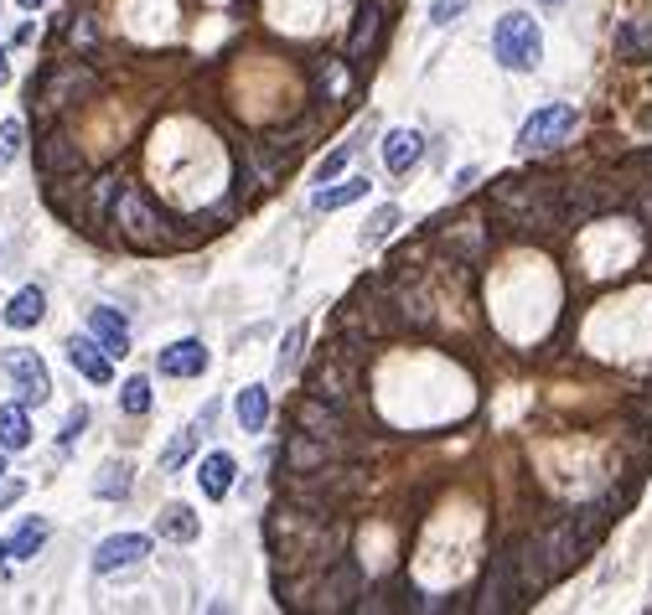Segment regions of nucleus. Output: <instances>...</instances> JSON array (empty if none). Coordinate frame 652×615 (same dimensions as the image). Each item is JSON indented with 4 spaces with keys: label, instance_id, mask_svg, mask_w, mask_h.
I'll return each instance as SVG.
<instances>
[{
    "label": "nucleus",
    "instance_id": "24",
    "mask_svg": "<svg viewBox=\"0 0 652 615\" xmlns=\"http://www.w3.org/2000/svg\"><path fill=\"white\" fill-rule=\"evenodd\" d=\"M647 47H652V26L647 21H627L616 32V57H627V63H642Z\"/></svg>",
    "mask_w": 652,
    "mask_h": 615
},
{
    "label": "nucleus",
    "instance_id": "30",
    "mask_svg": "<svg viewBox=\"0 0 652 615\" xmlns=\"http://www.w3.org/2000/svg\"><path fill=\"white\" fill-rule=\"evenodd\" d=\"M192 440H197V429H182V435L171 440V450L161 455V471H176V466H182V460L192 455Z\"/></svg>",
    "mask_w": 652,
    "mask_h": 615
},
{
    "label": "nucleus",
    "instance_id": "10",
    "mask_svg": "<svg viewBox=\"0 0 652 615\" xmlns=\"http://www.w3.org/2000/svg\"><path fill=\"white\" fill-rule=\"evenodd\" d=\"M145 553H151V538L145 533H114L94 548V574H120V569L140 564Z\"/></svg>",
    "mask_w": 652,
    "mask_h": 615
},
{
    "label": "nucleus",
    "instance_id": "4",
    "mask_svg": "<svg viewBox=\"0 0 652 615\" xmlns=\"http://www.w3.org/2000/svg\"><path fill=\"white\" fill-rule=\"evenodd\" d=\"M528 605V584L518 574V559L513 553H497L487 579H482V595H477V610H492V615H513Z\"/></svg>",
    "mask_w": 652,
    "mask_h": 615
},
{
    "label": "nucleus",
    "instance_id": "18",
    "mask_svg": "<svg viewBox=\"0 0 652 615\" xmlns=\"http://www.w3.org/2000/svg\"><path fill=\"white\" fill-rule=\"evenodd\" d=\"M233 414H239L244 435H259L264 419H270V393H264V383H249L239 398H233Z\"/></svg>",
    "mask_w": 652,
    "mask_h": 615
},
{
    "label": "nucleus",
    "instance_id": "12",
    "mask_svg": "<svg viewBox=\"0 0 652 615\" xmlns=\"http://www.w3.org/2000/svg\"><path fill=\"white\" fill-rule=\"evenodd\" d=\"M88 336H94L109 357H125L130 352V321L114 311V305H94V311H88Z\"/></svg>",
    "mask_w": 652,
    "mask_h": 615
},
{
    "label": "nucleus",
    "instance_id": "28",
    "mask_svg": "<svg viewBox=\"0 0 652 615\" xmlns=\"http://www.w3.org/2000/svg\"><path fill=\"white\" fill-rule=\"evenodd\" d=\"M21 140H26L21 119H6V125H0V166H11L21 156Z\"/></svg>",
    "mask_w": 652,
    "mask_h": 615
},
{
    "label": "nucleus",
    "instance_id": "8",
    "mask_svg": "<svg viewBox=\"0 0 652 615\" xmlns=\"http://www.w3.org/2000/svg\"><path fill=\"white\" fill-rule=\"evenodd\" d=\"M311 393L316 398H326V404H347L352 393H358V357L352 352H337V357H326L321 367H316V378H311Z\"/></svg>",
    "mask_w": 652,
    "mask_h": 615
},
{
    "label": "nucleus",
    "instance_id": "33",
    "mask_svg": "<svg viewBox=\"0 0 652 615\" xmlns=\"http://www.w3.org/2000/svg\"><path fill=\"white\" fill-rule=\"evenodd\" d=\"M321 88H326V94H332V99H342V94H347V73H342V63L321 68Z\"/></svg>",
    "mask_w": 652,
    "mask_h": 615
},
{
    "label": "nucleus",
    "instance_id": "11",
    "mask_svg": "<svg viewBox=\"0 0 652 615\" xmlns=\"http://www.w3.org/2000/svg\"><path fill=\"white\" fill-rule=\"evenodd\" d=\"M207 347L197 342V336H182V342H171V347H161V357H156V367L166 378H202L207 373Z\"/></svg>",
    "mask_w": 652,
    "mask_h": 615
},
{
    "label": "nucleus",
    "instance_id": "3",
    "mask_svg": "<svg viewBox=\"0 0 652 615\" xmlns=\"http://www.w3.org/2000/svg\"><path fill=\"white\" fill-rule=\"evenodd\" d=\"M580 125V114L575 104H544V109H533L528 114V125L518 130V150H528V156H544V150L554 145H565Z\"/></svg>",
    "mask_w": 652,
    "mask_h": 615
},
{
    "label": "nucleus",
    "instance_id": "26",
    "mask_svg": "<svg viewBox=\"0 0 652 615\" xmlns=\"http://www.w3.org/2000/svg\"><path fill=\"white\" fill-rule=\"evenodd\" d=\"M94 491H99L104 502L125 497V491H130V466H125V460H109V466L99 471V481H94Z\"/></svg>",
    "mask_w": 652,
    "mask_h": 615
},
{
    "label": "nucleus",
    "instance_id": "37",
    "mask_svg": "<svg viewBox=\"0 0 652 615\" xmlns=\"http://www.w3.org/2000/svg\"><path fill=\"white\" fill-rule=\"evenodd\" d=\"M11 83V63H6V52H0V88Z\"/></svg>",
    "mask_w": 652,
    "mask_h": 615
},
{
    "label": "nucleus",
    "instance_id": "25",
    "mask_svg": "<svg viewBox=\"0 0 652 615\" xmlns=\"http://www.w3.org/2000/svg\"><path fill=\"white\" fill-rule=\"evenodd\" d=\"M378 26H383V11H378L373 0H368V6H363V16H358V32H352V42H347V52H352V57H363V52L378 42Z\"/></svg>",
    "mask_w": 652,
    "mask_h": 615
},
{
    "label": "nucleus",
    "instance_id": "32",
    "mask_svg": "<svg viewBox=\"0 0 652 615\" xmlns=\"http://www.w3.org/2000/svg\"><path fill=\"white\" fill-rule=\"evenodd\" d=\"M301 342H306V331H301V326H295V331L285 336V347H280V373H290V367H295V362H301Z\"/></svg>",
    "mask_w": 652,
    "mask_h": 615
},
{
    "label": "nucleus",
    "instance_id": "20",
    "mask_svg": "<svg viewBox=\"0 0 652 615\" xmlns=\"http://www.w3.org/2000/svg\"><path fill=\"white\" fill-rule=\"evenodd\" d=\"M197 528H202V522L192 517V507H187V502H171V507L156 517V533H161V538H171V543H192V538H197Z\"/></svg>",
    "mask_w": 652,
    "mask_h": 615
},
{
    "label": "nucleus",
    "instance_id": "35",
    "mask_svg": "<svg viewBox=\"0 0 652 615\" xmlns=\"http://www.w3.org/2000/svg\"><path fill=\"white\" fill-rule=\"evenodd\" d=\"M21 491H26V481H16V476L6 481V476H0V507H16V502H21Z\"/></svg>",
    "mask_w": 652,
    "mask_h": 615
},
{
    "label": "nucleus",
    "instance_id": "41",
    "mask_svg": "<svg viewBox=\"0 0 652 615\" xmlns=\"http://www.w3.org/2000/svg\"><path fill=\"white\" fill-rule=\"evenodd\" d=\"M544 6H554V0H544Z\"/></svg>",
    "mask_w": 652,
    "mask_h": 615
},
{
    "label": "nucleus",
    "instance_id": "5",
    "mask_svg": "<svg viewBox=\"0 0 652 615\" xmlns=\"http://www.w3.org/2000/svg\"><path fill=\"white\" fill-rule=\"evenodd\" d=\"M83 94H94V73H88L83 63H57V68H47V78H42V88H32V99H37V109H63V104H78Z\"/></svg>",
    "mask_w": 652,
    "mask_h": 615
},
{
    "label": "nucleus",
    "instance_id": "31",
    "mask_svg": "<svg viewBox=\"0 0 652 615\" xmlns=\"http://www.w3.org/2000/svg\"><path fill=\"white\" fill-rule=\"evenodd\" d=\"M83 424H88V409L78 404V409L68 414V424H63V435H57V445H63V450H73V445H78V435H83Z\"/></svg>",
    "mask_w": 652,
    "mask_h": 615
},
{
    "label": "nucleus",
    "instance_id": "2",
    "mask_svg": "<svg viewBox=\"0 0 652 615\" xmlns=\"http://www.w3.org/2000/svg\"><path fill=\"white\" fill-rule=\"evenodd\" d=\"M492 52H497V63L508 68V73H533L544 63V32H539V21H533L528 11H508L497 21V32H492Z\"/></svg>",
    "mask_w": 652,
    "mask_h": 615
},
{
    "label": "nucleus",
    "instance_id": "21",
    "mask_svg": "<svg viewBox=\"0 0 652 615\" xmlns=\"http://www.w3.org/2000/svg\"><path fill=\"white\" fill-rule=\"evenodd\" d=\"M78 166H83L78 145H73L68 135H47V145H42V171H47V176H63V171H78Z\"/></svg>",
    "mask_w": 652,
    "mask_h": 615
},
{
    "label": "nucleus",
    "instance_id": "39",
    "mask_svg": "<svg viewBox=\"0 0 652 615\" xmlns=\"http://www.w3.org/2000/svg\"><path fill=\"white\" fill-rule=\"evenodd\" d=\"M0 564H11V543H0Z\"/></svg>",
    "mask_w": 652,
    "mask_h": 615
},
{
    "label": "nucleus",
    "instance_id": "1",
    "mask_svg": "<svg viewBox=\"0 0 652 615\" xmlns=\"http://www.w3.org/2000/svg\"><path fill=\"white\" fill-rule=\"evenodd\" d=\"M492 207L508 218L513 228H554L565 212H559V192H554V181H523V176H508V181H497L492 187Z\"/></svg>",
    "mask_w": 652,
    "mask_h": 615
},
{
    "label": "nucleus",
    "instance_id": "15",
    "mask_svg": "<svg viewBox=\"0 0 652 615\" xmlns=\"http://www.w3.org/2000/svg\"><path fill=\"white\" fill-rule=\"evenodd\" d=\"M233 476H239V466H233V455H228V450L202 455V466H197V486H202V497H207V502H223V497H228V486H233Z\"/></svg>",
    "mask_w": 652,
    "mask_h": 615
},
{
    "label": "nucleus",
    "instance_id": "13",
    "mask_svg": "<svg viewBox=\"0 0 652 615\" xmlns=\"http://www.w3.org/2000/svg\"><path fill=\"white\" fill-rule=\"evenodd\" d=\"M420 161H425L420 130H389V135H383V166H389L394 176H409Z\"/></svg>",
    "mask_w": 652,
    "mask_h": 615
},
{
    "label": "nucleus",
    "instance_id": "16",
    "mask_svg": "<svg viewBox=\"0 0 652 615\" xmlns=\"http://www.w3.org/2000/svg\"><path fill=\"white\" fill-rule=\"evenodd\" d=\"M68 362H73V373H83L88 383H109L114 378L109 352L94 342V336H73V342H68Z\"/></svg>",
    "mask_w": 652,
    "mask_h": 615
},
{
    "label": "nucleus",
    "instance_id": "17",
    "mask_svg": "<svg viewBox=\"0 0 652 615\" xmlns=\"http://www.w3.org/2000/svg\"><path fill=\"white\" fill-rule=\"evenodd\" d=\"M42 316H47V295H42L37 285H26V290H16V295L6 300V326H11V331H32Z\"/></svg>",
    "mask_w": 652,
    "mask_h": 615
},
{
    "label": "nucleus",
    "instance_id": "14",
    "mask_svg": "<svg viewBox=\"0 0 652 615\" xmlns=\"http://www.w3.org/2000/svg\"><path fill=\"white\" fill-rule=\"evenodd\" d=\"M332 450L337 445H326V440H316V435H290L285 440V466H290V476H311V471H321L326 460H332Z\"/></svg>",
    "mask_w": 652,
    "mask_h": 615
},
{
    "label": "nucleus",
    "instance_id": "9",
    "mask_svg": "<svg viewBox=\"0 0 652 615\" xmlns=\"http://www.w3.org/2000/svg\"><path fill=\"white\" fill-rule=\"evenodd\" d=\"M295 424H301L306 435L326 440V445H342V440H347V419H342V409L326 404V398H316V393L295 404Z\"/></svg>",
    "mask_w": 652,
    "mask_h": 615
},
{
    "label": "nucleus",
    "instance_id": "34",
    "mask_svg": "<svg viewBox=\"0 0 652 615\" xmlns=\"http://www.w3.org/2000/svg\"><path fill=\"white\" fill-rule=\"evenodd\" d=\"M466 11V0H435V6H430V21H440V26H451L456 16Z\"/></svg>",
    "mask_w": 652,
    "mask_h": 615
},
{
    "label": "nucleus",
    "instance_id": "38",
    "mask_svg": "<svg viewBox=\"0 0 652 615\" xmlns=\"http://www.w3.org/2000/svg\"><path fill=\"white\" fill-rule=\"evenodd\" d=\"M16 6H21V11H37V6H47V0H16Z\"/></svg>",
    "mask_w": 652,
    "mask_h": 615
},
{
    "label": "nucleus",
    "instance_id": "27",
    "mask_svg": "<svg viewBox=\"0 0 652 615\" xmlns=\"http://www.w3.org/2000/svg\"><path fill=\"white\" fill-rule=\"evenodd\" d=\"M120 409L125 414H151V378H130L120 388Z\"/></svg>",
    "mask_w": 652,
    "mask_h": 615
},
{
    "label": "nucleus",
    "instance_id": "22",
    "mask_svg": "<svg viewBox=\"0 0 652 615\" xmlns=\"http://www.w3.org/2000/svg\"><path fill=\"white\" fill-rule=\"evenodd\" d=\"M47 517H26L21 522V528H16V538H11V559L16 564H26V559H37V553H42V543H47Z\"/></svg>",
    "mask_w": 652,
    "mask_h": 615
},
{
    "label": "nucleus",
    "instance_id": "23",
    "mask_svg": "<svg viewBox=\"0 0 652 615\" xmlns=\"http://www.w3.org/2000/svg\"><path fill=\"white\" fill-rule=\"evenodd\" d=\"M363 197H368V176H347V181H337V187H321L316 207L321 212H337V207H352V202H363Z\"/></svg>",
    "mask_w": 652,
    "mask_h": 615
},
{
    "label": "nucleus",
    "instance_id": "19",
    "mask_svg": "<svg viewBox=\"0 0 652 615\" xmlns=\"http://www.w3.org/2000/svg\"><path fill=\"white\" fill-rule=\"evenodd\" d=\"M26 445H32L26 404H0V450H26Z\"/></svg>",
    "mask_w": 652,
    "mask_h": 615
},
{
    "label": "nucleus",
    "instance_id": "29",
    "mask_svg": "<svg viewBox=\"0 0 652 615\" xmlns=\"http://www.w3.org/2000/svg\"><path fill=\"white\" fill-rule=\"evenodd\" d=\"M394 223H399V207H378L373 218H368V228H363V238H368V243H383V238L394 233Z\"/></svg>",
    "mask_w": 652,
    "mask_h": 615
},
{
    "label": "nucleus",
    "instance_id": "7",
    "mask_svg": "<svg viewBox=\"0 0 652 615\" xmlns=\"http://www.w3.org/2000/svg\"><path fill=\"white\" fill-rule=\"evenodd\" d=\"M6 373L21 393V404H47L52 398V373H47V362L37 352H26V347H11L6 352Z\"/></svg>",
    "mask_w": 652,
    "mask_h": 615
},
{
    "label": "nucleus",
    "instance_id": "40",
    "mask_svg": "<svg viewBox=\"0 0 652 615\" xmlns=\"http://www.w3.org/2000/svg\"><path fill=\"white\" fill-rule=\"evenodd\" d=\"M0 476H6V450H0Z\"/></svg>",
    "mask_w": 652,
    "mask_h": 615
},
{
    "label": "nucleus",
    "instance_id": "36",
    "mask_svg": "<svg viewBox=\"0 0 652 615\" xmlns=\"http://www.w3.org/2000/svg\"><path fill=\"white\" fill-rule=\"evenodd\" d=\"M342 166H347V150H332V156H326V161L316 166V176H321V181H332V176H337Z\"/></svg>",
    "mask_w": 652,
    "mask_h": 615
},
{
    "label": "nucleus",
    "instance_id": "6",
    "mask_svg": "<svg viewBox=\"0 0 652 615\" xmlns=\"http://www.w3.org/2000/svg\"><path fill=\"white\" fill-rule=\"evenodd\" d=\"M114 228H120L130 243H140V249H151V243L161 238V218H156L151 202H145L135 187H120V202H114Z\"/></svg>",
    "mask_w": 652,
    "mask_h": 615
}]
</instances>
